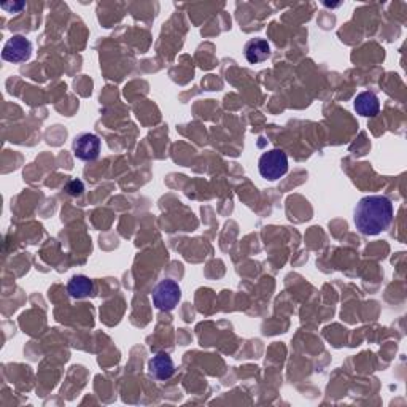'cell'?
<instances>
[{
  "label": "cell",
  "mask_w": 407,
  "mask_h": 407,
  "mask_svg": "<svg viewBox=\"0 0 407 407\" xmlns=\"http://www.w3.org/2000/svg\"><path fill=\"white\" fill-rule=\"evenodd\" d=\"M394 216L392 200L385 196H366L355 209L353 221L364 236H377L388 229Z\"/></svg>",
  "instance_id": "6da1fadb"
},
{
  "label": "cell",
  "mask_w": 407,
  "mask_h": 407,
  "mask_svg": "<svg viewBox=\"0 0 407 407\" xmlns=\"http://www.w3.org/2000/svg\"><path fill=\"white\" fill-rule=\"evenodd\" d=\"M258 169H260L262 179L269 182L282 179L286 172H288V156L280 148H274V150H269L260 158Z\"/></svg>",
  "instance_id": "7a4b0ae2"
},
{
  "label": "cell",
  "mask_w": 407,
  "mask_h": 407,
  "mask_svg": "<svg viewBox=\"0 0 407 407\" xmlns=\"http://www.w3.org/2000/svg\"><path fill=\"white\" fill-rule=\"evenodd\" d=\"M182 299L179 283L172 279H164L153 288V304L158 311L172 312Z\"/></svg>",
  "instance_id": "3957f363"
},
{
  "label": "cell",
  "mask_w": 407,
  "mask_h": 407,
  "mask_svg": "<svg viewBox=\"0 0 407 407\" xmlns=\"http://www.w3.org/2000/svg\"><path fill=\"white\" fill-rule=\"evenodd\" d=\"M32 43L24 36H13L2 50V59L13 64H21L31 59Z\"/></svg>",
  "instance_id": "277c9868"
},
{
  "label": "cell",
  "mask_w": 407,
  "mask_h": 407,
  "mask_svg": "<svg viewBox=\"0 0 407 407\" xmlns=\"http://www.w3.org/2000/svg\"><path fill=\"white\" fill-rule=\"evenodd\" d=\"M72 150L82 161H96L101 154V139L96 134L83 133L73 139Z\"/></svg>",
  "instance_id": "5b68a950"
},
{
  "label": "cell",
  "mask_w": 407,
  "mask_h": 407,
  "mask_svg": "<svg viewBox=\"0 0 407 407\" xmlns=\"http://www.w3.org/2000/svg\"><path fill=\"white\" fill-rule=\"evenodd\" d=\"M148 374L156 380H169L175 374L174 360L169 353L159 352L148 361Z\"/></svg>",
  "instance_id": "8992f818"
},
{
  "label": "cell",
  "mask_w": 407,
  "mask_h": 407,
  "mask_svg": "<svg viewBox=\"0 0 407 407\" xmlns=\"http://www.w3.org/2000/svg\"><path fill=\"white\" fill-rule=\"evenodd\" d=\"M353 107L357 110L358 114L366 118L377 117L380 112V101L372 91H364V93H360L353 101Z\"/></svg>",
  "instance_id": "52a82bcc"
},
{
  "label": "cell",
  "mask_w": 407,
  "mask_h": 407,
  "mask_svg": "<svg viewBox=\"0 0 407 407\" xmlns=\"http://www.w3.org/2000/svg\"><path fill=\"white\" fill-rule=\"evenodd\" d=\"M244 53L250 64H261L271 57V45L265 38H253L245 45Z\"/></svg>",
  "instance_id": "ba28073f"
},
{
  "label": "cell",
  "mask_w": 407,
  "mask_h": 407,
  "mask_svg": "<svg viewBox=\"0 0 407 407\" xmlns=\"http://www.w3.org/2000/svg\"><path fill=\"white\" fill-rule=\"evenodd\" d=\"M94 291V283L93 280L86 275H73V277L68 280L67 283V293L73 299H84L93 295Z\"/></svg>",
  "instance_id": "9c48e42d"
},
{
  "label": "cell",
  "mask_w": 407,
  "mask_h": 407,
  "mask_svg": "<svg viewBox=\"0 0 407 407\" xmlns=\"http://www.w3.org/2000/svg\"><path fill=\"white\" fill-rule=\"evenodd\" d=\"M66 191L71 194V196H80L84 191V185L83 182L80 180H71L66 185Z\"/></svg>",
  "instance_id": "30bf717a"
},
{
  "label": "cell",
  "mask_w": 407,
  "mask_h": 407,
  "mask_svg": "<svg viewBox=\"0 0 407 407\" xmlns=\"http://www.w3.org/2000/svg\"><path fill=\"white\" fill-rule=\"evenodd\" d=\"M24 7H26L24 2H20L18 5H16V8H18V10H22ZM2 8L10 11V13H13V11H15V5L13 3H2Z\"/></svg>",
  "instance_id": "8fae6325"
}]
</instances>
